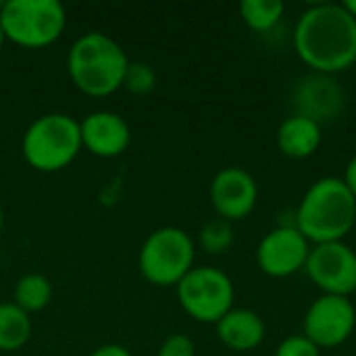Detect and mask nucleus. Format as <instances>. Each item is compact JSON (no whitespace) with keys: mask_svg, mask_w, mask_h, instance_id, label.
Wrapping results in <instances>:
<instances>
[{"mask_svg":"<svg viewBox=\"0 0 356 356\" xmlns=\"http://www.w3.org/2000/svg\"><path fill=\"white\" fill-rule=\"evenodd\" d=\"M342 4H344V8L356 19V0H346V2H342Z\"/></svg>","mask_w":356,"mask_h":356,"instance_id":"25","label":"nucleus"},{"mask_svg":"<svg viewBox=\"0 0 356 356\" xmlns=\"http://www.w3.org/2000/svg\"><path fill=\"white\" fill-rule=\"evenodd\" d=\"M344 184L348 186V190L353 192V196L356 198V154L348 161V165H346V171H344Z\"/></svg>","mask_w":356,"mask_h":356,"instance_id":"24","label":"nucleus"},{"mask_svg":"<svg viewBox=\"0 0 356 356\" xmlns=\"http://www.w3.org/2000/svg\"><path fill=\"white\" fill-rule=\"evenodd\" d=\"M215 327L221 344L236 353H250L259 348L267 334L265 321L250 309H232L215 323Z\"/></svg>","mask_w":356,"mask_h":356,"instance_id":"14","label":"nucleus"},{"mask_svg":"<svg viewBox=\"0 0 356 356\" xmlns=\"http://www.w3.org/2000/svg\"><path fill=\"white\" fill-rule=\"evenodd\" d=\"M273 356H321V348H317L307 336H288L280 342Z\"/></svg>","mask_w":356,"mask_h":356,"instance_id":"21","label":"nucleus"},{"mask_svg":"<svg viewBox=\"0 0 356 356\" xmlns=\"http://www.w3.org/2000/svg\"><path fill=\"white\" fill-rule=\"evenodd\" d=\"M286 4L282 0H244L240 2V17L252 31H269L284 17Z\"/></svg>","mask_w":356,"mask_h":356,"instance_id":"18","label":"nucleus"},{"mask_svg":"<svg viewBox=\"0 0 356 356\" xmlns=\"http://www.w3.org/2000/svg\"><path fill=\"white\" fill-rule=\"evenodd\" d=\"M31 338V317L15 302L0 305V350L15 353Z\"/></svg>","mask_w":356,"mask_h":356,"instance_id":"16","label":"nucleus"},{"mask_svg":"<svg viewBox=\"0 0 356 356\" xmlns=\"http://www.w3.org/2000/svg\"><path fill=\"white\" fill-rule=\"evenodd\" d=\"M156 86V73L148 63H129L125 77H123V88L131 94L144 96L150 94Z\"/></svg>","mask_w":356,"mask_h":356,"instance_id":"20","label":"nucleus"},{"mask_svg":"<svg viewBox=\"0 0 356 356\" xmlns=\"http://www.w3.org/2000/svg\"><path fill=\"white\" fill-rule=\"evenodd\" d=\"M4 38L23 48L54 44L67 27V10L58 0H8L0 6Z\"/></svg>","mask_w":356,"mask_h":356,"instance_id":"5","label":"nucleus"},{"mask_svg":"<svg viewBox=\"0 0 356 356\" xmlns=\"http://www.w3.org/2000/svg\"><path fill=\"white\" fill-rule=\"evenodd\" d=\"M198 240H200L202 250H207L209 254H223L234 244V227L229 221L221 217L211 219L200 227Z\"/></svg>","mask_w":356,"mask_h":356,"instance_id":"19","label":"nucleus"},{"mask_svg":"<svg viewBox=\"0 0 356 356\" xmlns=\"http://www.w3.org/2000/svg\"><path fill=\"white\" fill-rule=\"evenodd\" d=\"M275 142L284 156L309 159L319 150L323 142V129H321V123L292 113L280 123Z\"/></svg>","mask_w":356,"mask_h":356,"instance_id":"15","label":"nucleus"},{"mask_svg":"<svg viewBox=\"0 0 356 356\" xmlns=\"http://www.w3.org/2000/svg\"><path fill=\"white\" fill-rule=\"evenodd\" d=\"M346 94L344 88L338 83L336 75H325V73H311L302 79L292 90V104H294V115L309 117L317 123L332 121L338 117L344 108Z\"/></svg>","mask_w":356,"mask_h":356,"instance_id":"12","label":"nucleus"},{"mask_svg":"<svg viewBox=\"0 0 356 356\" xmlns=\"http://www.w3.org/2000/svg\"><path fill=\"white\" fill-rule=\"evenodd\" d=\"M52 298V286L50 280L44 277L42 273H27L17 280L15 292H13V302L23 309L27 315L38 313L50 305Z\"/></svg>","mask_w":356,"mask_h":356,"instance_id":"17","label":"nucleus"},{"mask_svg":"<svg viewBox=\"0 0 356 356\" xmlns=\"http://www.w3.org/2000/svg\"><path fill=\"white\" fill-rule=\"evenodd\" d=\"M156 356H196V346L186 334H171L163 340Z\"/></svg>","mask_w":356,"mask_h":356,"instance_id":"22","label":"nucleus"},{"mask_svg":"<svg viewBox=\"0 0 356 356\" xmlns=\"http://www.w3.org/2000/svg\"><path fill=\"white\" fill-rule=\"evenodd\" d=\"M305 271L321 294L350 298L356 292V252L344 240L311 246Z\"/></svg>","mask_w":356,"mask_h":356,"instance_id":"9","label":"nucleus"},{"mask_svg":"<svg viewBox=\"0 0 356 356\" xmlns=\"http://www.w3.org/2000/svg\"><path fill=\"white\" fill-rule=\"evenodd\" d=\"M196 248L188 232L165 225L154 229L142 244L138 267L146 282L167 288L177 286L194 267Z\"/></svg>","mask_w":356,"mask_h":356,"instance_id":"6","label":"nucleus"},{"mask_svg":"<svg viewBox=\"0 0 356 356\" xmlns=\"http://www.w3.org/2000/svg\"><path fill=\"white\" fill-rule=\"evenodd\" d=\"M311 252L309 240L296 229L294 223H282L267 232L257 246L259 269L275 280L290 277L305 269Z\"/></svg>","mask_w":356,"mask_h":356,"instance_id":"10","label":"nucleus"},{"mask_svg":"<svg viewBox=\"0 0 356 356\" xmlns=\"http://www.w3.org/2000/svg\"><path fill=\"white\" fill-rule=\"evenodd\" d=\"M356 330L355 302L346 296L321 294L311 302L302 319V336L317 348H338Z\"/></svg>","mask_w":356,"mask_h":356,"instance_id":"8","label":"nucleus"},{"mask_svg":"<svg viewBox=\"0 0 356 356\" xmlns=\"http://www.w3.org/2000/svg\"><path fill=\"white\" fill-rule=\"evenodd\" d=\"M294 48L313 73H342L356 63V19L342 2L311 4L296 21Z\"/></svg>","mask_w":356,"mask_h":356,"instance_id":"1","label":"nucleus"},{"mask_svg":"<svg viewBox=\"0 0 356 356\" xmlns=\"http://www.w3.org/2000/svg\"><path fill=\"white\" fill-rule=\"evenodd\" d=\"M356 223V198L342 177H321L302 194L294 213L296 229L311 246L342 242Z\"/></svg>","mask_w":356,"mask_h":356,"instance_id":"2","label":"nucleus"},{"mask_svg":"<svg viewBox=\"0 0 356 356\" xmlns=\"http://www.w3.org/2000/svg\"><path fill=\"white\" fill-rule=\"evenodd\" d=\"M79 121L65 113H48L29 123L21 140L25 163L42 173L69 167L81 150Z\"/></svg>","mask_w":356,"mask_h":356,"instance_id":"4","label":"nucleus"},{"mask_svg":"<svg viewBox=\"0 0 356 356\" xmlns=\"http://www.w3.org/2000/svg\"><path fill=\"white\" fill-rule=\"evenodd\" d=\"M129 58L125 50L102 31L79 35L67 54V71L75 88L88 96L102 98L123 88Z\"/></svg>","mask_w":356,"mask_h":356,"instance_id":"3","label":"nucleus"},{"mask_svg":"<svg viewBox=\"0 0 356 356\" xmlns=\"http://www.w3.org/2000/svg\"><path fill=\"white\" fill-rule=\"evenodd\" d=\"M175 290L181 309L200 323H217L234 309V282L217 267H192Z\"/></svg>","mask_w":356,"mask_h":356,"instance_id":"7","label":"nucleus"},{"mask_svg":"<svg viewBox=\"0 0 356 356\" xmlns=\"http://www.w3.org/2000/svg\"><path fill=\"white\" fill-rule=\"evenodd\" d=\"M4 40H6V38H4V31H2V25H0V50H2V44H4Z\"/></svg>","mask_w":356,"mask_h":356,"instance_id":"27","label":"nucleus"},{"mask_svg":"<svg viewBox=\"0 0 356 356\" xmlns=\"http://www.w3.org/2000/svg\"><path fill=\"white\" fill-rule=\"evenodd\" d=\"M81 146L100 159H113L127 150L131 129L127 121L113 111H96L79 121Z\"/></svg>","mask_w":356,"mask_h":356,"instance_id":"13","label":"nucleus"},{"mask_svg":"<svg viewBox=\"0 0 356 356\" xmlns=\"http://www.w3.org/2000/svg\"><path fill=\"white\" fill-rule=\"evenodd\" d=\"M90 356H131L127 348L119 346V344H104V346H98Z\"/></svg>","mask_w":356,"mask_h":356,"instance_id":"23","label":"nucleus"},{"mask_svg":"<svg viewBox=\"0 0 356 356\" xmlns=\"http://www.w3.org/2000/svg\"><path fill=\"white\" fill-rule=\"evenodd\" d=\"M209 198L215 213L225 221L246 219L259 200L257 179L242 167H223L211 181Z\"/></svg>","mask_w":356,"mask_h":356,"instance_id":"11","label":"nucleus"},{"mask_svg":"<svg viewBox=\"0 0 356 356\" xmlns=\"http://www.w3.org/2000/svg\"><path fill=\"white\" fill-rule=\"evenodd\" d=\"M2 225H4V211H2V204H0V232H2Z\"/></svg>","mask_w":356,"mask_h":356,"instance_id":"26","label":"nucleus"}]
</instances>
